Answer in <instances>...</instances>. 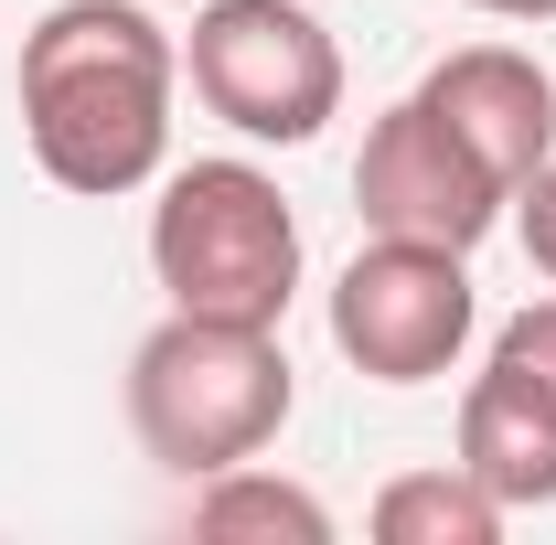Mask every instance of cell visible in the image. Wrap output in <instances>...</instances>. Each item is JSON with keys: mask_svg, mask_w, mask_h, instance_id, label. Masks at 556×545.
<instances>
[{"mask_svg": "<svg viewBox=\"0 0 556 545\" xmlns=\"http://www.w3.org/2000/svg\"><path fill=\"white\" fill-rule=\"evenodd\" d=\"M492 364H503V375H525L535 396H556V300H525V310L492 332Z\"/></svg>", "mask_w": 556, "mask_h": 545, "instance_id": "cell-11", "label": "cell"}, {"mask_svg": "<svg viewBox=\"0 0 556 545\" xmlns=\"http://www.w3.org/2000/svg\"><path fill=\"white\" fill-rule=\"evenodd\" d=\"M471 11H492V22H556V0H471Z\"/></svg>", "mask_w": 556, "mask_h": 545, "instance_id": "cell-13", "label": "cell"}, {"mask_svg": "<svg viewBox=\"0 0 556 545\" xmlns=\"http://www.w3.org/2000/svg\"><path fill=\"white\" fill-rule=\"evenodd\" d=\"M182 75L214 118L257 150H300L343 118V43L300 0H204Z\"/></svg>", "mask_w": 556, "mask_h": 545, "instance_id": "cell-4", "label": "cell"}, {"mask_svg": "<svg viewBox=\"0 0 556 545\" xmlns=\"http://www.w3.org/2000/svg\"><path fill=\"white\" fill-rule=\"evenodd\" d=\"M514 225H525V257L556 278V150L525 172V182H514Z\"/></svg>", "mask_w": 556, "mask_h": 545, "instance_id": "cell-12", "label": "cell"}, {"mask_svg": "<svg viewBox=\"0 0 556 545\" xmlns=\"http://www.w3.org/2000/svg\"><path fill=\"white\" fill-rule=\"evenodd\" d=\"M289 407H300V375H289L278 332H257V321L172 310L129 353V428L172 481H214L236 460H257L289 428Z\"/></svg>", "mask_w": 556, "mask_h": 545, "instance_id": "cell-2", "label": "cell"}, {"mask_svg": "<svg viewBox=\"0 0 556 545\" xmlns=\"http://www.w3.org/2000/svg\"><path fill=\"white\" fill-rule=\"evenodd\" d=\"M460 471L482 481L492 503H556V396H535L525 375L482 364L460 396Z\"/></svg>", "mask_w": 556, "mask_h": 545, "instance_id": "cell-8", "label": "cell"}, {"mask_svg": "<svg viewBox=\"0 0 556 545\" xmlns=\"http://www.w3.org/2000/svg\"><path fill=\"white\" fill-rule=\"evenodd\" d=\"M353 204L375 236H417V246H482L503 225V182L482 172V150L450 129L428 97H396L375 129H364V161H353Z\"/></svg>", "mask_w": 556, "mask_h": 545, "instance_id": "cell-6", "label": "cell"}, {"mask_svg": "<svg viewBox=\"0 0 556 545\" xmlns=\"http://www.w3.org/2000/svg\"><path fill=\"white\" fill-rule=\"evenodd\" d=\"M471 321H482V300H471V257L460 246L375 236L332 278V353L353 375H375V385H439L460 364Z\"/></svg>", "mask_w": 556, "mask_h": 545, "instance_id": "cell-5", "label": "cell"}, {"mask_svg": "<svg viewBox=\"0 0 556 545\" xmlns=\"http://www.w3.org/2000/svg\"><path fill=\"white\" fill-rule=\"evenodd\" d=\"M150 278L172 310L278 332L300 300V214L257 161H182L150 204Z\"/></svg>", "mask_w": 556, "mask_h": 545, "instance_id": "cell-3", "label": "cell"}, {"mask_svg": "<svg viewBox=\"0 0 556 545\" xmlns=\"http://www.w3.org/2000/svg\"><path fill=\"white\" fill-rule=\"evenodd\" d=\"M193 524L204 535H289V545H332V503L321 492H300V481L257 471V460H236V471L193 481Z\"/></svg>", "mask_w": 556, "mask_h": 545, "instance_id": "cell-9", "label": "cell"}, {"mask_svg": "<svg viewBox=\"0 0 556 545\" xmlns=\"http://www.w3.org/2000/svg\"><path fill=\"white\" fill-rule=\"evenodd\" d=\"M375 535H386V545H492V535H503V503L450 460V471L386 481V492H375Z\"/></svg>", "mask_w": 556, "mask_h": 545, "instance_id": "cell-10", "label": "cell"}, {"mask_svg": "<svg viewBox=\"0 0 556 545\" xmlns=\"http://www.w3.org/2000/svg\"><path fill=\"white\" fill-rule=\"evenodd\" d=\"M172 86H182V43L139 0H54L22 33V139L43 182H65L86 204L161 182Z\"/></svg>", "mask_w": 556, "mask_h": 545, "instance_id": "cell-1", "label": "cell"}, {"mask_svg": "<svg viewBox=\"0 0 556 545\" xmlns=\"http://www.w3.org/2000/svg\"><path fill=\"white\" fill-rule=\"evenodd\" d=\"M450 129L482 150V172L514 193L535 161L556 150V75L525 54V43H460V54H439L428 86H417Z\"/></svg>", "mask_w": 556, "mask_h": 545, "instance_id": "cell-7", "label": "cell"}]
</instances>
